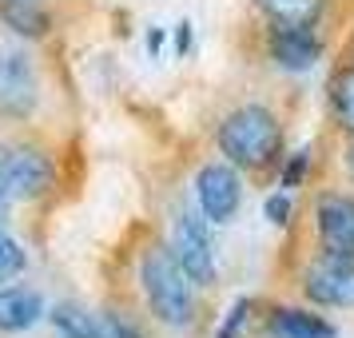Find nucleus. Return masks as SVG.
Masks as SVG:
<instances>
[{"label":"nucleus","instance_id":"nucleus-1","mask_svg":"<svg viewBox=\"0 0 354 338\" xmlns=\"http://www.w3.org/2000/svg\"><path fill=\"white\" fill-rule=\"evenodd\" d=\"M215 140H219V151L227 156V163L247 167V171H263L283 156V124L263 104H247V108H235L231 115H223Z\"/></svg>","mask_w":354,"mask_h":338},{"label":"nucleus","instance_id":"nucleus-2","mask_svg":"<svg viewBox=\"0 0 354 338\" xmlns=\"http://www.w3.org/2000/svg\"><path fill=\"white\" fill-rule=\"evenodd\" d=\"M140 283H144V299L151 314L163 326H192L195 322V283L183 271L171 247H151L140 263Z\"/></svg>","mask_w":354,"mask_h":338},{"label":"nucleus","instance_id":"nucleus-3","mask_svg":"<svg viewBox=\"0 0 354 338\" xmlns=\"http://www.w3.org/2000/svg\"><path fill=\"white\" fill-rule=\"evenodd\" d=\"M52 187V160L36 147L0 144V199H36Z\"/></svg>","mask_w":354,"mask_h":338},{"label":"nucleus","instance_id":"nucleus-4","mask_svg":"<svg viewBox=\"0 0 354 338\" xmlns=\"http://www.w3.org/2000/svg\"><path fill=\"white\" fill-rule=\"evenodd\" d=\"M195 195H199V211L207 223H231L243 203V179L235 163H207L195 176Z\"/></svg>","mask_w":354,"mask_h":338},{"label":"nucleus","instance_id":"nucleus-5","mask_svg":"<svg viewBox=\"0 0 354 338\" xmlns=\"http://www.w3.org/2000/svg\"><path fill=\"white\" fill-rule=\"evenodd\" d=\"M303 290L319 306H354V259L322 251L303 274Z\"/></svg>","mask_w":354,"mask_h":338},{"label":"nucleus","instance_id":"nucleus-6","mask_svg":"<svg viewBox=\"0 0 354 338\" xmlns=\"http://www.w3.org/2000/svg\"><path fill=\"white\" fill-rule=\"evenodd\" d=\"M36 68L20 48H0V115L24 120L36 108Z\"/></svg>","mask_w":354,"mask_h":338},{"label":"nucleus","instance_id":"nucleus-7","mask_svg":"<svg viewBox=\"0 0 354 338\" xmlns=\"http://www.w3.org/2000/svg\"><path fill=\"white\" fill-rule=\"evenodd\" d=\"M171 251L183 263V271L192 274L195 287H211L215 283V247H211L207 223L199 215H179L176 235H171Z\"/></svg>","mask_w":354,"mask_h":338},{"label":"nucleus","instance_id":"nucleus-8","mask_svg":"<svg viewBox=\"0 0 354 338\" xmlns=\"http://www.w3.org/2000/svg\"><path fill=\"white\" fill-rule=\"evenodd\" d=\"M315 231H319L322 251L354 259V195L326 191L315 203Z\"/></svg>","mask_w":354,"mask_h":338},{"label":"nucleus","instance_id":"nucleus-9","mask_svg":"<svg viewBox=\"0 0 354 338\" xmlns=\"http://www.w3.org/2000/svg\"><path fill=\"white\" fill-rule=\"evenodd\" d=\"M267 52L279 68L287 72H306L315 68V60L322 56V40L315 32V24H271L267 36Z\"/></svg>","mask_w":354,"mask_h":338},{"label":"nucleus","instance_id":"nucleus-10","mask_svg":"<svg viewBox=\"0 0 354 338\" xmlns=\"http://www.w3.org/2000/svg\"><path fill=\"white\" fill-rule=\"evenodd\" d=\"M267 338H338V326L303 306H274L263 326Z\"/></svg>","mask_w":354,"mask_h":338},{"label":"nucleus","instance_id":"nucleus-11","mask_svg":"<svg viewBox=\"0 0 354 338\" xmlns=\"http://www.w3.org/2000/svg\"><path fill=\"white\" fill-rule=\"evenodd\" d=\"M44 319V299L32 287H4L0 290V330H28Z\"/></svg>","mask_w":354,"mask_h":338},{"label":"nucleus","instance_id":"nucleus-12","mask_svg":"<svg viewBox=\"0 0 354 338\" xmlns=\"http://www.w3.org/2000/svg\"><path fill=\"white\" fill-rule=\"evenodd\" d=\"M326 100H330V115L342 131L354 135V64L338 68L330 84H326Z\"/></svg>","mask_w":354,"mask_h":338},{"label":"nucleus","instance_id":"nucleus-13","mask_svg":"<svg viewBox=\"0 0 354 338\" xmlns=\"http://www.w3.org/2000/svg\"><path fill=\"white\" fill-rule=\"evenodd\" d=\"M271 24H319L322 0H255Z\"/></svg>","mask_w":354,"mask_h":338},{"label":"nucleus","instance_id":"nucleus-14","mask_svg":"<svg viewBox=\"0 0 354 338\" xmlns=\"http://www.w3.org/2000/svg\"><path fill=\"white\" fill-rule=\"evenodd\" d=\"M52 326L60 338H100V314H88L76 303H60L52 306Z\"/></svg>","mask_w":354,"mask_h":338},{"label":"nucleus","instance_id":"nucleus-15","mask_svg":"<svg viewBox=\"0 0 354 338\" xmlns=\"http://www.w3.org/2000/svg\"><path fill=\"white\" fill-rule=\"evenodd\" d=\"M0 17L8 20L17 32L24 36H40L48 28V17H44V8L40 4H20V0H0Z\"/></svg>","mask_w":354,"mask_h":338},{"label":"nucleus","instance_id":"nucleus-16","mask_svg":"<svg viewBox=\"0 0 354 338\" xmlns=\"http://www.w3.org/2000/svg\"><path fill=\"white\" fill-rule=\"evenodd\" d=\"M24 267H28L24 247H20L12 235H4V231H0V283H8V279L24 274Z\"/></svg>","mask_w":354,"mask_h":338},{"label":"nucleus","instance_id":"nucleus-17","mask_svg":"<svg viewBox=\"0 0 354 338\" xmlns=\"http://www.w3.org/2000/svg\"><path fill=\"white\" fill-rule=\"evenodd\" d=\"M251 319V299H239V303L227 310V319L219 322V330H215V338H239L243 335V322Z\"/></svg>","mask_w":354,"mask_h":338},{"label":"nucleus","instance_id":"nucleus-18","mask_svg":"<svg viewBox=\"0 0 354 338\" xmlns=\"http://www.w3.org/2000/svg\"><path fill=\"white\" fill-rule=\"evenodd\" d=\"M100 338H144V330L124 314H100Z\"/></svg>","mask_w":354,"mask_h":338},{"label":"nucleus","instance_id":"nucleus-19","mask_svg":"<svg viewBox=\"0 0 354 338\" xmlns=\"http://www.w3.org/2000/svg\"><path fill=\"white\" fill-rule=\"evenodd\" d=\"M263 211H267V219H271L274 227H287L290 219H295V199H290L287 191H279L263 203Z\"/></svg>","mask_w":354,"mask_h":338},{"label":"nucleus","instance_id":"nucleus-20","mask_svg":"<svg viewBox=\"0 0 354 338\" xmlns=\"http://www.w3.org/2000/svg\"><path fill=\"white\" fill-rule=\"evenodd\" d=\"M306 163H310V147H303V151H295L290 156V163L283 167V187H299L303 183V176H306Z\"/></svg>","mask_w":354,"mask_h":338},{"label":"nucleus","instance_id":"nucleus-21","mask_svg":"<svg viewBox=\"0 0 354 338\" xmlns=\"http://www.w3.org/2000/svg\"><path fill=\"white\" fill-rule=\"evenodd\" d=\"M192 24H179V52H187V44H192V32H187Z\"/></svg>","mask_w":354,"mask_h":338},{"label":"nucleus","instance_id":"nucleus-22","mask_svg":"<svg viewBox=\"0 0 354 338\" xmlns=\"http://www.w3.org/2000/svg\"><path fill=\"white\" fill-rule=\"evenodd\" d=\"M4 223H8V199H0V231H4Z\"/></svg>","mask_w":354,"mask_h":338},{"label":"nucleus","instance_id":"nucleus-23","mask_svg":"<svg viewBox=\"0 0 354 338\" xmlns=\"http://www.w3.org/2000/svg\"><path fill=\"white\" fill-rule=\"evenodd\" d=\"M346 163H351V171H354V144L346 147Z\"/></svg>","mask_w":354,"mask_h":338},{"label":"nucleus","instance_id":"nucleus-24","mask_svg":"<svg viewBox=\"0 0 354 338\" xmlns=\"http://www.w3.org/2000/svg\"><path fill=\"white\" fill-rule=\"evenodd\" d=\"M20 4H40V0H20Z\"/></svg>","mask_w":354,"mask_h":338}]
</instances>
